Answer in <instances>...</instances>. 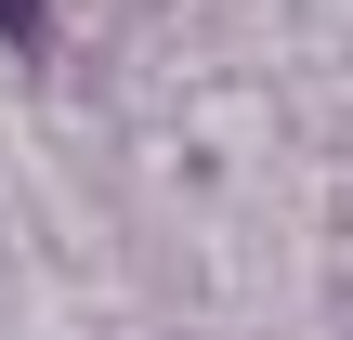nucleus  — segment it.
<instances>
[{
    "label": "nucleus",
    "instance_id": "obj_1",
    "mask_svg": "<svg viewBox=\"0 0 353 340\" xmlns=\"http://www.w3.org/2000/svg\"><path fill=\"white\" fill-rule=\"evenodd\" d=\"M0 39H13V52H39V39H52V0H0Z\"/></svg>",
    "mask_w": 353,
    "mask_h": 340
}]
</instances>
